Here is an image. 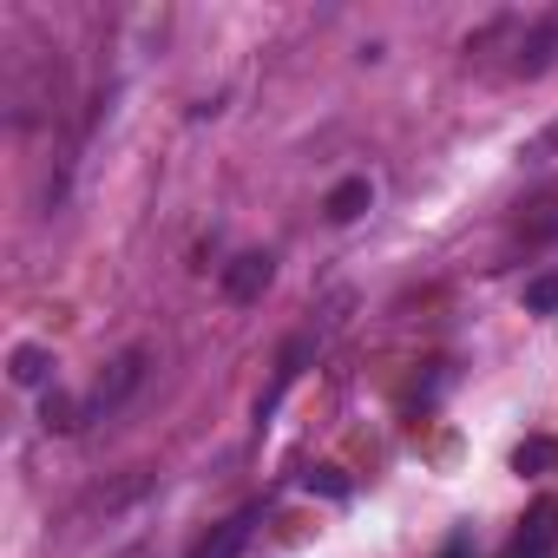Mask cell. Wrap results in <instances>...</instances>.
Wrapping results in <instances>:
<instances>
[{"instance_id": "cell-6", "label": "cell", "mask_w": 558, "mask_h": 558, "mask_svg": "<svg viewBox=\"0 0 558 558\" xmlns=\"http://www.w3.org/2000/svg\"><path fill=\"white\" fill-rule=\"evenodd\" d=\"M368 204H375V184H368V178H342V184H336V191L323 197L329 223H355V217H362Z\"/></svg>"}, {"instance_id": "cell-2", "label": "cell", "mask_w": 558, "mask_h": 558, "mask_svg": "<svg viewBox=\"0 0 558 558\" xmlns=\"http://www.w3.org/2000/svg\"><path fill=\"white\" fill-rule=\"evenodd\" d=\"M138 381H145V349L112 355V362H106V375H99V381H93V395H86V414H93V421H99V414H112Z\"/></svg>"}, {"instance_id": "cell-7", "label": "cell", "mask_w": 558, "mask_h": 558, "mask_svg": "<svg viewBox=\"0 0 558 558\" xmlns=\"http://www.w3.org/2000/svg\"><path fill=\"white\" fill-rule=\"evenodd\" d=\"M250 525H256V512H230V519H223V525L191 551V558H236V551L250 545Z\"/></svg>"}, {"instance_id": "cell-9", "label": "cell", "mask_w": 558, "mask_h": 558, "mask_svg": "<svg viewBox=\"0 0 558 558\" xmlns=\"http://www.w3.org/2000/svg\"><path fill=\"white\" fill-rule=\"evenodd\" d=\"M93 414H86V401H73V395H47V408H40V427L47 434H80Z\"/></svg>"}, {"instance_id": "cell-10", "label": "cell", "mask_w": 558, "mask_h": 558, "mask_svg": "<svg viewBox=\"0 0 558 558\" xmlns=\"http://www.w3.org/2000/svg\"><path fill=\"white\" fill-rule=\"evenodd\" d=\"M551 460H558V447H551V440H525V447L512 453V466H519V473H545Z\"/></svg>"}, {"instance_id": "cell-8", "label": "cell", "mask_w": 558, "mask_h": 558, "mask_svg": "<svg viewBox=\"0 0 558 558\" xmlns=\"http://www.w3.org/2000/svg\"><path fill=\"white\" fill-rule=\"evenodd\" d=\"M8 375H14L21 388H47V375H53V349H40V342H21V349L8 355Z\"/></svg>"}, {"instance_id": "cell-3", "label": "cell", "mask_w": 558, "mask_h": 558, "mask_svg": "<svg viewBox=\"0 0 558 558\" xmlns=\"http://www.w3.org/2000/svg\"><path fill=\"white\" fill-rule=\"evenodd\" d=\"M551 545H558V499H538V506L519 519L512 558H551Z\"/></svg>"}, {"instance_id": "cell-1", "label": "cell", "mask_w": 558, "mask_h": 558, "mask_svg": "<svg viewBox=\"0 0 558 558\" xmlns=\"http://www.w3.org/2000/svg\"><path fill=\"white\" fill-rule=\"evenodd\" d=\"M269 283H276V256H269V250H243V256L223 263V303H236V310L263 303Z\"/></svg>"}, {"instance_id": "cell-11", "label": "cell", "mask_w": 558, "mask_h": 558, "mask_svg": "<svg viewBox=\"0 0 558 558\" xmlns=\"http://www.w3.org/2000/svg\"><path fill=\"white\" fill-rule=\"evenodd\" d=\"M525 310H538V316L558 310V276H532V283H525Z\"/></svg>"}, {"instance_id": "cell-4", "label": "cell", "mask_w": 558, "mask_h": 558, "mask_svg": "<svg viewBox=\"0 0 558 558\" xmlns=\"http://www.w3.org/2000/svg\"><path fill=\"white\" fill-rule=\"evenodd\" d=\"M551 60H558V14H545V21H532V27L519 34V60H512V73L538 80Z\"/></svg>"}, {"instance_id": "cell-12", "label": "cell", "mask_w": 558, "mask_h": 558, "mask_svg": "<svg viewBox=\"0 0 558 558\" xmlns=\"http://www.w3.org/2000/svg\"><path fill=\"white\" fill-rule=\"evenodd\" d=\"M316 486H323L329 499H342V493H349V480H342L336 466H316V473H310V493H316Z\"/></svg>"}, {"instance_id": "cell-5", "label": "cell", "mask_w": 558, "mask_h": 558, "mask_svg": "<svg viewBox=\"0 0 558 558\" xmlns=\"http://www.w3.org/2000/svg\"><path fill=\"white\" fill-rule=\"evenodd\" d=\"M310 355H316V336H296V342H290L283 355H276V381H269V395L256 401V421H269V414H276V401L290 395V381L303 375V362H310Z\"/></svg>"}]
</instances>
